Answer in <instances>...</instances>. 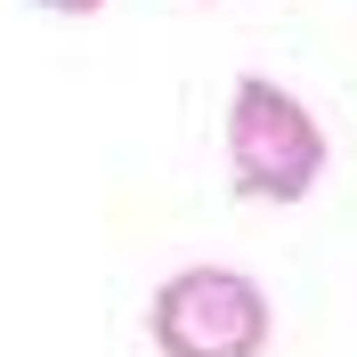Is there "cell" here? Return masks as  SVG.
Wrapping results in <instances>:
<instances>
[{"instance_id":"6da1fadb","label":"cell","mask_w":357,"mask_h":357,"mask_svg":"<svg viewBox=\"0 0 357 357\" xmlns=\"http://www.w3.org/2000/svg\"><path fill=\"white\" fill-rule=\"evenodd\" d=\"M325 178V122L284 82L244 73L227 89V187L244 203H309Z\"/></svg>"},{"instance_id":"7a4b0ae2","label":"cell","mask_w":357,"mask_h":357,"mask_svg":"<svg viewBox=\"0 0 357 357\" xmlns=\"http://www.w3.org/2000/svg\"><path fill=\"white\" fill-rule=\"evenodd\" d=\"M268 333H276V309H268L260 276L220 268V260L162 276L146 301V341L162 357H260Z\"/></svg>"},{"instance_id":"3957f363","label":"cell","mask_w":357,"mask_h":357,"mask_svg":"<svg viewBox=\"0 0 357 357\" xmlns=\"http://www.w3.org/2000/svg\"><path fill=\"white\" fill-rule=\"evenodd\" d=\"M33 8H49V17H98L106 0H33Z\"/></svg>"}]
</instances>
